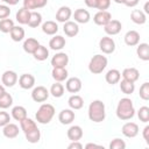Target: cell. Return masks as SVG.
Returning a JSON list of instances; mask_svg holds the SVG:
<instances>
[{
  "instance_id": "14",
  "label": "cell",
  "mask_w": 149,
  "mask_h": 149,
  "mask_svg": "<svg viewBox=\"0 0 149 149\" xmlns=\"http://www.w3.org/2000/svg\"><path fill=\"white\" fill-rule=\"evenodd\" d=\"M72 16V10L70 7L68 6H62L58 8L57 13H56V20L58 22H66L70 20V17Z\"/></svg>"
},
{
  "instance_id": "56",
  "label": "cell",
  "mask_w": 149,
  "mask_h": 149,
  "mask_svg": "<svg viewBox=\"0 0 149 149\" xmlns=\"http://www.w3.org/2000/svg\"><path fill=\"white\" fill-rule=\"evenodd\" d=\"M114 1H115L116 3H123V1H125V0H114Z\"/></svg>"
},
{
  "instance_id": "43",
  "label": "cell",
  "mask_w": 149,
  "mask_h": 149,
  "mask_svg": "<svg viewBox=\"0 0 149 149\" xmlns=\"http://www.w3.org/2000/svg\"><path fill=\"white\" fill-rule=\"evenodd\" d=\"M139 94H140V98H141V99H143V100H149V83H148V81H146V83H143V84L141 85Z\"/></svg>"
},
{
  "instance_id": "51",
  "label": "cell",
  "mask_w": 149,
  "mask_h": 149,
  "mask_svg": "<svg viewBox=\"0 0 149 149\" xmlns=\"http://www.w3.org/2000/svg\"><path fill=\"white\" fill-rule=\"evenodd\" d=\"M85 5L90 8H95V5H97V0H84Z\"/></svg>"
},
{
  "instance_id": "44",
  "label": "cell",
  "mask_w": 149,
  "mask_h": 149,
  "mask_svg": "<svg viewBox=\"0 0 149 149\" xmlns=\"http://www.w3.org/2000/svg\"><path fill=\"white\" fill-rule=\"evenodd\" d=\"M109 148L111 149H125L126 148V143H125L123 140L116 137V139L112 140V142L109 143Z\"/></svg>"
},
{
  "instance_id": "17",
  "label": "cell",
  "mask_w": 149,
  "mask_h": 149,
  "mask_svg": "<svg viewBox=\"0 0 149 149\" xmlns=\"http://www.w3.org/2000/svg\"><path fill=\"white\" fill-rule=\"evenodd\" d=\"M63 31L65 33L66 36H69V37H73V36H76V35L79 33V26H78L77 22H73V21H66V22H64Z\"/></svg>"
},
{
  "instance_id": "55",
  "label": "cell",
  "mask_w": 149,
  "mask_h": 149,
  "mask_svg": "<svg viewBox=\"0 0 149 149\" xmlns=\"http://www.w3.org/2000/svg\"><path fill=\"white\" fill-rule=\"evenodd\" d=\"M3 92H6V90H5V87H3L2 85H0V95H1Z\"/></svg>"
},
{
  "instance_id": "19",
  "label": "cell",
  "mask_w": 149,
  "mask_h": 149,
  "mask_svg": "<svg viewBox=\"0 0 149 149\" xmlns=\"http://www.w3.org/2000/svg\"><path fill=\"white\" fill-rule=\"evenodd\" d=\"M123 38H125V43L127 45L134 47V45H137L140 42V34L136 30H129L126 33Z\"/></svg>"
},
{
  "instance_id": "33",
  "label": "cell",
  "mask_w": 149,
  "mask_h": 149,
  "mask_svg": "<svg viewBox=\"0 0 149 149\" xmlns=\"http://www.w3.org/2000/svg\"><path fill=\"white\" fill-rule=\"evenodd\" d=\"M20 126H21V129H22V132L24 134H27V133H29V132H31V130L37 128L36 122L34 120L29 119V118H26L22 121H20Z\"/></svg>"
},
{
  "instance_id": "31",
  "label": "cell",
  "mask_w": 149,
  "mask_h": 149,
  "mask_svg": "<svg viewBox=\"0 0 149 149\" xmlns=\"http://www.w3.org/2000/svg\"><path fill=\"white\" fill-rule=\"evenodd\" d=\"M42 31L47 35H55L58 31V26L55 21H45L42 24Z\"/></svg>"
},
{
  "instance_id": "2",
  "label": "cell",
  "mask_w": 149,
  "mask_h": 149,
  "mask_svg": "<svg viewBox=\"0 0 149 149\" xmlns=\"http://www.w3.org/2000/svg\"><path fill=\"white\" fill-rule=\"evenodd\" d=\"M88 118L93 122H102L106 118L105 104L101 100H93L88 106Z\"/></svg>"
},
{
  "instance_id": "9",
  "label": "cell",
  "mask_w": 149,
  "mask_h": 149,
  "mask_svg": "<svg viewBox=\"0 0 149 149\" xmlns=\"http://www.w3.org/2000/svg\"><path fill=\"white\" fill-rule=\"evenodd\" d=\"M69 63V56L65 52H58L51 58L52 68H65Z\"/></svg>"
},
{
  "instance_id": "15",
  "label": "cell",
  "mask_w": 149,
  "mask_h": 149,
  "mask_svg": "<svg viewBox=\"0 0 149 149\" xmlns=\"http://www.w3.org/2000/svg\"><path fill=\"white\" fill-rule=\"evenodd\" d=\"M112 20V15L107 10H99L94 16H93V21L95 24L98 26H105L107 22H109Z\"/></svg>"
},
{
  "instance_id": "41",
  "label": "cell",
  "mask_w": 149,
  "mask_h": 149,
  "mask_svg": "<svg viewBox=\"0 0 149 149\" xmlns=\"http://www.w3.org/2000/svg\"><path fill=\"white\" fill-rule=\"evenodd\" d=\"M13 27H14V22L10 19H2L0 21V31H2L5 34L10 33Z\"/></svg>"
},
{
  "instance_id": "11",
  "label": "cell",
  "mask_w": 149,
  "mask_h": 149,
  "mask_svg": "<svg viewBox=\"0 0 149 149\" xmlns=\"http://www.w3.org/2000/svg\"><path fill=\"white\" fill-rule=\"evenodd\" d=\"M19 85L23 90H29L35 85V77L30 73H23L19 78Z\"/></svg>"
},
{
  "instance_id": "24",
  "label": "cell",
  "mask_w": 149,
  "mask_h": 149,
  "mask_svg": "<svg viewBox=\"0 0 149 149\" xmlns=\"http://www.w3.org/2000/svg\"><path fill=\"white\" fill-rule=\"evenodd\" d=\"M130 19L136 24H143L147 21V15L141 9H133L130 13Z\"/></svg>"
},
{
  "instance_id": "21",
  "label": "cell",
  "mask_w": 149,
  "mask_h": 149,
  "mask_svg": "<svg viewBox=\"0 0 149 149\" xmlns=\"http://www.w3.org/2000/svg\"><path fill=\"white\" fill-rule=\"evenodd\" d=\"M122 78L126 79V80H129V81H133L135 83L139 78H140V72L137 69L135 68H127L122 71Z\"/></svg>"
},
{
  "instance_id": "54",
  "label": "cell",
  "mask_w": 149,
  "mask_h": 149,
  "mask_svg": "<svg viewBox=\"0 0 149 149\" xmlns=\"http://www.w3.org/2000/svg\"><path fill=\"white\" fill-rule=\"evenodd\" d=\"M144 14H149V2L144 3Z\"/></svg>"
},
{
  "instance_id": "29",
  "label": "cell",
  "mask_w": 149,
  "mask_h": 149,
  "mask_svg": "<svg viewBox=\"0 0 149 149\" xmlns=\"http://www.w3.org/2000/svg\"><path fill=\"white\" fill-rule=\"evenodd\" d=\"M29 16H30V10L27 9V8H24V7H22V8H20V9L16 12L15 19H16V21H17L19 23H21V24H27V23H28V20H29Z\"/></svg>"
},
{
  "instance_id": "4",
  "label": "cell",
  "mask_w": 149,
  "mask_h": 149,
  "mask_svg": "<svg viewBox=\"0 0 149 149\" xmlns=\"http://www.w3.org/2000/svg\"><path fill=\"white\" fill-rule=\"evenodd\" d=\"M107 66V58L106 56L102 55H94L90 63H88V70L93 74H99L101 73Z\"/></svg>"
},
{
  "instance_id": "8",
  "label": "cell",
  "mask_w": 149,
  "mask_h": 149,
  "mask_svg": "<svg viewBox=\"0 0 149 149\" xmlns=\"http://www.w3.org/2000/svg\"><path fill=\"white\" fill-rule=\"evenodd\" d=\"M1 81H2V84L5 86L13 87L16 84V81H17V74H16V72H14L12 70L5 71L2 73V76H1Z\"/></svg>"
},
{
  "instance_id": "50",
  "label": "cell",
  "mask_w": 149,
  "mask_h": 149,
  "mask_svg": "<svg viewBox=\"0 0 149 149\" xmlns=\"http://www.w3.org/2000/svg\"><path fill=\"white\" fill-rule=\"evenodd\" d=\"M140 0H125L123 3L127 6V7H135L137 3H139Z\"/></svg>"
},
{
  "instance_id": "18",
  "label": "cell",
  "mask_w": 149,
  "mask_h": 149,
  "mask_svg": "<svg viewBox=\"0 0 149 149\" xmlns=\"http://www.w3.org/2000/svg\"><path fill=\"white\" fill-rule=\"evenodd\" d=\"M83 129H81V127L80 126H77V125H74V126H71L69 129H68V133H66V135H68V139L70 140V141H79L81 137H83Z\"/></svg>"
},
{
  "instance_id": "53",
  "label": "cell",
  "mask_w": 149,
  "mask_h": 149,
  "mask_svg": "<svg viewBox=\"0 0 149 149\" xmlns=\"http://www.w3.org/2000/svg\"><path fill=\"white\" fill-rule=\"evenodd\" d=\"M101 148V146H98V144H94V143H87L86 146H85V148L86 149H88V148Z\"/></svg>"
},
{
  "instance_id": "20",
  "label": "cell",
  "mask_w": 149,
  "mask_h": 149,
  "mask_svg": "<svg viewBox=\"0 0 149 149\" xmlns=\"http://www.w3.org/2000/svg\"><path fill=\"white\" fill-rule=\"evenodd\" d=\"M2 133H3V135H5L7 139H15V137L19 135L20 130H19V127H17L15 123L8 122L6 126H3Z\"/></svg>"
},
{
  "instance_id": "32",
  "label": "cell",
  "mask_w": 149,
  "mask_h": 149,
  "mask_svg": "<svg viewBox=\"0 0 149 149\" xmlns=\"http://www.w3.org/2000/svg\"><path fill=\"white\" fill-rule=\"evenodd\" d=\"M33 56H34V58L36 59V61H40V62H42V61H45L48 57H49V50L47 49V47H44V45H38V48L34 51V54H33Z\"/></svg>"
},
{
  "instance_id": "3",
  "label": "cell",
  "mask_w": 149,
  "mask_h": 149,
  "mask_svg": "<svg viewBox=\"0 0 149 149\" xmlns=\"http://www.w3.org/2000/svg\"><path fill=\"white\" fill-rule=\"evenodd\" d=\"M54 115H55V107L50 104H42L40 106V108L37 109L35 118H36V121L38 123L45 125L52 120Z\"/></svg>"
},
{
  "instance_id": "37",
  "label": "cell",
  "mask_w": 149,
  "mask_h": 149,
  "mask_svg": "<svg viewBox=\"0 0 149 149\" xmlns=\"http://www.w3.org/2000/svg\"><path fill=\"white\" fill-rule=\"evenodd\" d=\"M120 83V90L122 93L125 94H132L135 90V84L133 81H129V80H126V79H122Z\"/></svg>"
},
{
  "instance_id": "40",
  "label": "cell",
  "mask_w": 149,
  "mask_h": 149,
  "mask_svg": "<svg viewBox=\"0 0 149 149\" xmlns=\"http://www.w3.org/2000/svg\"><path fill=\"white\" fill-rule=\"evenodd\" d=\"M24 135H26V140L29 143H37L41 139V132H40L38 128H36V129H34V130H31V132H29Z\"/></svg>"
},
{
  "instance_id": "26",
  "label": "cell",
  "mask_w": 149,
  "mask_h": 149,
  "mask_svg": "<svg viewBox=\"0 0 149 149\" xmlns=\"http://www.w3.org/2000/svg\"><path fill=\"white\" fill-rule=\"evenodd\" d=\"M137 57L142 61H149V44L148 43H140L136 48Z\"/></svg>"
},
{
  "instance_id": "39",
  "label": "cell",
  "mask_w": 149,
  "mask_h": 149,
  "mask_svg": "<svg viewBox=\"0 0 149 149\" xmlns=\"http://www.w3.org/2000/svg\"><path fill=\"white\" fill-rule=\"evenodd\" d=\"M13 104V97L7 93V92H3L1 95H0V108L2 109H6L8 107H10Z\"/></svg>"
},
{
  "instance_id": "46",
  "label": "cell",
  "mask_w": 149,
  "mask_h": 149,
  "mask_svg": "<svg viewBox=\"0 0 149 149\" xmlns=\"http://www.w3.org/2000/svg\"><path fill=\"white\" fill-rule=\"evenodd\" d=\"M9 121H10V116H9V114H8L7 112L1 111V112H0V127L6 126Z\"/></svg>"
},
{
  "instance_id": "28",
  "label": "cell",
  "mask_w": 149,
  "mask_h": 149,
  "mask_svg": "<svg viewBox=\"0 0 149 149\" xmlns=\"http://www.w3.org/2000/svg\"><path fill=\"white\" fill-rule=\"evenodd\" d=\"M51 76L56 81H63L68 78V70L65 68H54L51 71Z\"/></svg>"
},
{
  "instance_id": "30",
  "label": "cell",
  "mask_w": 149,
  "mask_h": 149,
  "mask_svg": "<svg viewBox=\"0 0 149 149\" xmlns=\"http://www.w3.org/2000/svg\"><path fill=\"white\" fill-rule=\"evenodd\" d=\"M68 104H69L71 109H80L84 105V99L78 94H73L69 98Z\"/></svg>"
},
{
  "instance_id": "48",
  "label": "cell",
  "mask_w": 149,
  "mask_h": 149,
  "mask_svg": "<svg viewBox=\"0 0 149 149\" xmlns=\"http://www.w3.org/2000/svg\"><path fill=\"white\" fill-rule=\"evenodd\" d=\"M69 149H81L83 148V144L79 142V141H72L69 146H68Z\"/></svg>"
},
{
  "instance_id": "36",
  "label": "cell",
  "mask_w": 149,
  "mask_h": 149,
  "mask_svg": "<svg viewBox=\"0 0 149 149\" xmlns=\"http://www.w3.org/2000/svg\"><path fill=\"white\" fill-rule=\"evenodd\" d=\"M42 23V15L41 13L38 12H30V16H29V20H28V26L31 27V28H37L40 24Z\"/></svg>"
},
{
  "instance_id": "35",
  "label": "cell",
  "mask_w": 149,
  "mask_h": 149,
  "mask_svg": "<svg viewBox=\"0 0 149 149\" xmlns=\"http://www.w3.org/2000/svg\"><path fill=\"white\" fill-rule=\"evenodd\" d=\"M12 116L16 120V121H22L23 119L27 118V111L23 106H15L12 108Z\"/></svg>"
},
{
  "instance_id": "27",
  "label": "cell",
  "mask_w": 149,
  "mask_h": 149,
  "mask_svg": "<svg viewBox=\"0 0 149 149\" xmlns=\"http://www.w3.org/2000/svg\"><path fill=\"white\" fill-rule=\"evenodd\" d=\"M48 3V0H23V7L31 10L36 8H42Z\"/></svg>"
},
{
  "instance_id": "25",
  "label": "cell",
  "mask_w": 149,
  "mask_h": 149,
  "mask_svg": "<svg viewBox=\"0 0 149 149\" xmlns=\"http://www.w3.org/2000/svg\"><path fill=\"white\" fill-rule=\"evenodd\" d=\"M40 43L36 38H33V37H28L27 40H24L23 42V50L27 52V54H34V51L38 48Z\"/></svg>"
},
{
  "instance_id": "1",
  "label": "cell",
  "mask_w": 149,
  "mask_h": 149,
  "mask_svg": "<svg viewBox=\"0 0 149 149\" xmlns=\"http://www.w3.org/2000/svg\"><path fill=\"white\" fill-rule=\"evenodd\" d=\"M135 115V108L133 105V101L129 98H122L120 99L118 106H116V116L120 120H129Z\"/></svg>"
},
{
  "instance_id": "16",
  "label": "cell",
  "mask_w": 149,
  "mask_h": 149,
  "mask_svg": "<svg viewBox=\"0 0 149 149\" xmlns=\"http://www.w3.org/2000/svg\"><path fill=\"white\" fill-rule=\"evenodd\" d=\"M73 19H74V22H77V23H87L91 19V15H90L88 10L78 8L73 13Z\"/></svg>"
},
{
  "instance_id": "47",
  "label": "cell",
  "mask_w": 149,
  "mask_h": 149,
  "mask_svg": "<svg viewBox=\"0 0 149 149\" xmlns=\"http://www.w3.org/2000/svg\"><path fill=\"white\" fill-rule=\"evenodd\" d=\"M10 14V9L6 5H0V19H7Z\"/></svg>"
},
{
  "instance_id": "34",
  "label": "cell",
  "mask_w": 149,
  "mask_h": 149,
  "mask_svg": "<svg viewBox=\"0 0 149 149\" xmlns=\"http://www.w3.org/2000/svg\"><path fill=\"white\" fill-rule=\"evenodd\" d=\"M9 35H10V37H12V40L14 42H20L24 37V29L22 27H20V26H14L12 28Z\"/></svg>"
},
{
  "instance_id": "49",
  "label": "cell",
  "mask_w": 149,
  "mask_h": 149,
  "mask_svg": "<svg viewBox=\"0 0 149 149\" xmlns=\"http://www.w3.org/2000/svg\"><path fill=\"white\" fill-rule=\"evenodd\" d=\"M143 139L146 140V142H147V144H149V126H146L144 128H143Z\"/></svg>"
},
{
  "instance_id": "7",
  "label": "cell",
  "mask_w": 149,
  "mask_h": 149,
  "mask_svg": "<svg viewBox=\"0 0 149 149\" xmlns=\"http://www.w3.org/2000/svg\"><path fill=\"white\" fill-rule=\"evenodd\" d=\"M121 28H122V24L119 20H111L109 22H107L105 26H104V30L107 35H116L121 31Z\"/></svg>"
},
{
  "instance_id": "12",
  "label": "cell",
  "mask_w": 149,
  "mask_h": 149,
  "mask_svg": "<svg viewBox=\"0 0 149 149\" xmlns=\"http://www.w3.org/2000/svg\"><path fill=\"white\" fill-rule=\"evenodd\" d=\"M65 88L70 93H77L81 90V80L78 77H71L66 80Z\"/></svg>"
},
{
  "instance_id": "52",
  "label": "cell",
  "mask_w": 149,
  "mask_h": 149,
  "mask_svg": "<svg viewBox=\"0 0 149 149\" xmlns=\"http://www.w3.org/2000/svg\"><path fill=\"white\" fill-rule=\"evenodd\" d=\"M1 1H3L5 3L10 5V6H14V5H16L19 2V0H1Z\"/></svg>"
},
{
  "instance_id": "45",
  "label": "cell",
  "mask_w": 149,
  "mask_h": 149,
  "mask_svg": "<svg viewBox=\"0 0 149 149\" xmlns=\"http://www.w3.org/2000/svg\"><path fill=\"white\" fill-rule=\"evenodd\" d=\"M109 6H111V0H97L95 8H98L99 10H106L109 8Z\"/></svg>"
},
{
  "instance_id": "10",
  "label": "cell",
  "mask_w": 149,
  "mask_h": 149,
  "mask_svg": "<svg viewBox=\"0 0 149 149\" xmlns=\"http://www.w3.org/2000/svg\"><path fill=\"white\" fill-rule=\"evenodd\" d=\"M121 132H122V134H123L126 137L133 139V137H135V136L139 134V126H137L135 122H126V123L122 126Z\"/></svg>"
},
{
  "instance_id": "23",
  "label": "cell",
  "mask_w": 149,
  "mask_h": 149,
  "mask_svg": "<svg viewBox=\"0 0 149 149\" xmlns=\"http://www.w3.org/2000/svg\"><path fill=\"white\" fill-rule=\"evenodd\" d=\"M105 79L108 84L111 85H114V84H118L121 79V73L119 70L116 69H111L107 71V73L105 74Z\"/></svg>"
},
{
  "instance_id": "38",
  "label": "cell",
  "mask_w": 149,
  "mask_h": 149,
  "mask_svg": "<svg viewBox=\"0 0 149 149\" xmlns=\"http://www.w3.org/2000/svg\"><path fill=\"white\" fill-rule=\"evenodd\" d=\"M49 93H50L52 97H55V98H61V97L64 94V86H63L59 81H56L55 84L51 85Z\"/></svg>"
},
{
  "instance_id": "13",
  "label": "cell",
  "mask_w": 149,
  "mask_h": 149,
  "mask_svg": "<svg viewBox=\"0 0 149 149\" xmlns=\"http://www.w3.org/2000/svg\"><path fill=\"white\" fill-rule=\"evenodd\" d=\"M74 112L71 108H65L62 109L58 114V120L62 125H70L74 120Z\"/></svg>"
},
{
  "instance_id": "6",
  "label": "cell",
  "mask_w": 149,
  "mask_h": 149,
  "mask_svg": "<svg viewBox=\"0 0 149 149\" xmlns=\"http://www.w3.org/2000/svg\"><path fill=\"white\" fill-rule=\"evenodd\" d=\"M49 91L44 86H37L31 92V98L36 102H43L49 98Z\"/></svg>"
},
{
  "instance_id": "42",
  "label": "cell",
  "mask_w": 149,
  "mask_h": 149,
  "mask_svg": "<svg viewBox=\"0 0 149 149\" xmlns=\"http://www.w3.org/2000/svg\"><path fill=\"white\" fill-rule=\"evenodd\" d=\"M137 116L140 119V121L142 122H148L149 121V107L147 106H142L140 107V109L137 111Z\"/></svg>"
},
{
  "instance_id": "22",
  "label": "cell",
  "mask_w": 149,
  "mask_h": 149,
  "mask_svg": "<svg viewBox=\"0 0 149 149\" xmlns=\"http://www.w3.org/2000/svg\"><path fill=\"white\" fill-rule=\"evenodd\" d=\"M65 43H66V41H65V38H64L63 36H61V35H55V36L50 40L49 47H50V49H52V50H62V49L65 47Z\"/></svg>"
},
{
  "instance_id": "5",
  "label": "cell",
  "mask_w": 149,
  "mask_h": 149,
  "mask_svg": "<svg viewBox=\"0 0 149 149\" xmlns=\"http://www.w3.org/2000/svg\"><path fill=\"white\" fill-rule=\"evenodd\" d=\"M99 48L104 54H112L115 50V42L112 37L104 36L99 41Z\"/></svg>"
}]
</instances>
